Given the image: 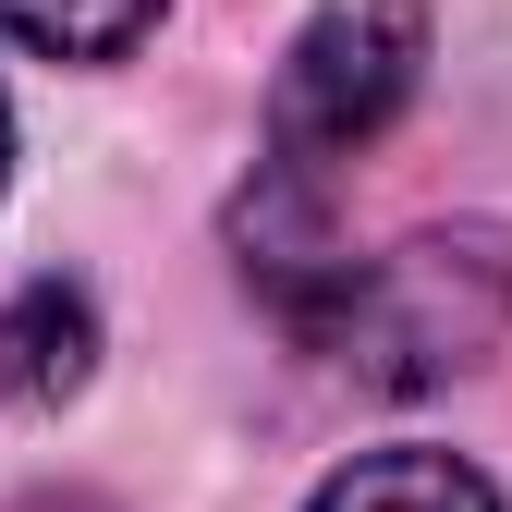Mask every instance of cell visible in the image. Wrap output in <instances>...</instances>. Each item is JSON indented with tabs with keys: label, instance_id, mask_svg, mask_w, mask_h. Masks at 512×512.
<instances>
[{
	"label": "cell",
	"instance_id": "4",
	"mask_svg": "<svg viewBox=\"0 0 512 512\" xmlns=\"http://www.w3.org/2000/svg\"><path fill=\"white\" fill-rule=\"evenodd\" d=\"M305 512H500V488L464 452H427V439H391V452H354Z\"/></svg>",
	"mask_w": 512,
	"mask_h": 512
},
{
	"label": "cell",
	"instance_id": "7",
	"mask_svg": "<svg viewBox=\"0 0 512 512\" xmlns=\"http://www.w3.org/2000/svg\"><path fill=\"white\" fill-rule=\"evenodd\" d=\"M0 183H13V98H0Z\"/></svg>",
	"mask_w": 512,
	"mask_h": 512
},
{
	"label": "cell",
	"instance_id": "3",
	"mask_svg": "<svg viewBox=\"0 0 512 512\" xmlns=\"http://www.w3.org/2000/svg\"><path fill=\"white\" fill-rule=\"evenodd\" d=\"M98 378V293L86 281H25L13 305H0V403L13 415H61Z\"/></svg>",
	"mask_w": 512,
	"mask_h": 512
},
{
	"label": "cell",
	"instance_id": "5",
	"mask_svg": "<svg viewBox=\"0 0 512 512\" xmlns=\"http://www.w3.org/2000/svg\"><path fill=\"white\" fill-rule=\"evenodd\" d=\"M159 25V0H0V37H25L37 61H122Z\"/></svg>",
	"mask_w": 512,
	"mask_h": 512
},
{
	"label": "cell",
	"instance_id": "1",
	"mask_svg": "<svg viewBox=\"0 0 512 512\" xmlns=\"http://www.w3.org/2000/svg\"><path fill=\"white\" fill-rule=\"evenodd\" d=\"M305 342L354 366L366 391H439V378L488 366L512 342V232L452 220V232H403L391 256H342Z\"/></svg>",
	"mask_w": 512,
	"mask_h": 512
},
{
	"label": "cell",
	"instance_id": "2",
	"mask_svg": "<svg viewBox=\"0 0 512 512\" xmlns=\"http://www.w3.org/2000/svg\"><path fill=\"white\" fill-rule=\"evenodd\" d=\"M415 86H427V0H330L269 74V159L256 171L330 183L415 110Z\"/></svg>",
	"mask_w": 512,
	"mask_h": 512
},
{
	"label": "cell",
	"instance_id": "6",
	"mask_svg": "<svg viewBox=\"0 0 512 512\" xmlns=\"http://www.w3.org/2000/svg\"><path fill=\"white\" fill-rule=\"evenodd\" d=\"M13 512H110L98 488H37V500H13Z\"/></svg>",
	"mask_w": 512,
	"mask_h": 512
}]
</instances>
